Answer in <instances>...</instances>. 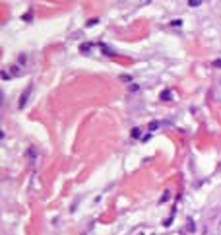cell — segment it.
I'll return each mask as SVG.
<instances>
[{"mask_svg": "<svg viewBox=\"0 0 221 235\" xmlns=\"http://www.w3.org/2000/svg\"><path fill=\"white\" fill-rule=\"evenodd\" d=\"M29 95H31V85H27V88H25V92L22 93V97H19V109H23L25 107V103H27V99H29Z\"/></svg>", "mask_w": 221, "mask_h": 235, "instance_id": "obj_1", "label": "cell"}, {"mask_svg": "<svg viewBox=\"0 0 221 235\" xmlns=\"http://www.w3.org/2000/svg\"><path fill=\"white\" fill-rule=\"evenodd\" d=\"M159 99H161V101H171V99H173V93L169 92V89H163V92L159 93Z\"/></svg>", "mask_w": 221, "mask_h": 235, "instance_id": "obj_2", "label": "cell"}, {"mask_svg": "<svg viewBox=\"0 0 221 235\" xmlns=\"http://www.w3.org/2000/svg\"><path fill=\"white\" fill-rule=\"evenodd\" d=\"M202 4V0H188V6L190 8H196V6H200Z\"/></svg>", "mask_w": 221, "mask_h": 235, "instance_id": "obj_3", "label": "cell"}, {"mask_svg": "<svg viewBox=\"0 0 221 235\" xmlns=\"http://www.w3.org/2000/svg\"><path fill=\"white\" fill-rule=\"evenodd\" d=\"M91 47H93V43H86V45H82V47H80V51H82V52H86V51L91 49Z\"/></svg>", "mask_w": 221, "mask_h": 235, "instance_id": "obj_4", "label": "cell"}, {"mask_svg": "<svg viewBox=\"0 0 221 235\" xmlns=\"http://www.w3.org/2000/svg\"><path fill=\"white\" fill-rule=\"evenodd\" d=\"M10 70H12V74H14V76H19V74H22V72H19V66H16V64H14L12 68H10Z\"/></svg>", "mask_w": 221, "mask_h": 235, "instance_id": "obj_5", "label": "cell"}, {"mask_svg": "<svg viewBox=\"0 0 221 235\" xmlns=\"http://www.w3.org/2000/svg\"><path fill=\"white\" fill-rule=\"evenodd\" d=\"M140 134H142L140 128H132V138H140Z\"/></svg>", "mask_w": 221, "mask_h": 235, "instance_id": "obj_6", "label": "cell"}, {"mask_svg": "<svg viewBox=\"0 0 221 235\" xmlns=\"http://www.w3.org/2000/svg\"><path fill=\"white\" fill-rule=\"evenodd\" d=\"M169 25H171V27H181V25H182V21H181V20H175V21H171Z\"/></svg>", "mask_w": 221, "mask_h": 235, "instance_id": "obj_7", "label": "cell"}, {"mask_svg": "<svg viewBox=\"0 0 221 235\" xmlns=\"http://www.w3.org/2000/svg\"><path fill=\"white\" fill-rule=\"evenodd\" d=\"M155 128H159V122H157V121H151V122H149V130H155Z\"/></svg>", "mask_w": 221, "mask_h": 235, "instance_id": "obj_8", "label": "cell"}, {"mask_svg": "<svg viewBox=\"0 0 221 235\" xmlns=\"http://www.w3.org/2000/svg\"><path fill=\"white\" fill-rule=\"evenodd\" d=\"M101 51L105 52V55H113V51H111V49H109L107 45H101Z\"/></svg>", "mask_w": 221, "mask_h": 235, "instance_id": "obj_9", "label": "cell"}, {"mask_svg": "<svg viewBox=\"0 0 221 235\" xmlns=\"http://www.w3.org/2000/svg\"><path fill=\"white\" fill-rule=\"evenodd\" d=\"M97 21H99L97 18H93V20H89V21H87V27H91V25H95V24H97Z\"/></svg>", "mask_w": 221, "mask_h": 235, "instance_id": "obj_10", "label": "cell"}, {"mask_svg": "<svg viewBox=\"0 0 221 235\" xmlns=\"http://www.w3.org/2000/svg\"><path fill=\"white\" fill-rule=\"evenodd\" d=\"M169 196H171V192H169V190H167V192H165V194H163V198H161V202H167V200H169Z\"/></svg>", "mask_w": 221, "mask_h": 235, "instance_id": "obj_11", "label": "cell"}, {"mask_svg": "<svg viewBox=\"0 0 221 235\" xmlns=\"http://www.w3.org/2000/svg\"><path fill=\"white\" fill-rule=\"evenodd\" d=\"M213 66H215V68H221V58H217V60H213Z\"/></svg>", "mask_w": 221, "mask_h": 235, "instance_id": "obj_12", "label": "cell"}, {"mask_svg": "<svg viewBox=\"0 0 221 235\" xmlns=\"http://www.w3.org/2000/svg\"><path fill=\"white\" fill-rule=\"evenodd\" d=\"M23 20H25V21H29V20H33V16H31V14H25V16H23Z\"/></svg>", "mask_w": 221, "mask_h": 235, "instance_id": "obj_13", "label": "cell"}]
</instances>
